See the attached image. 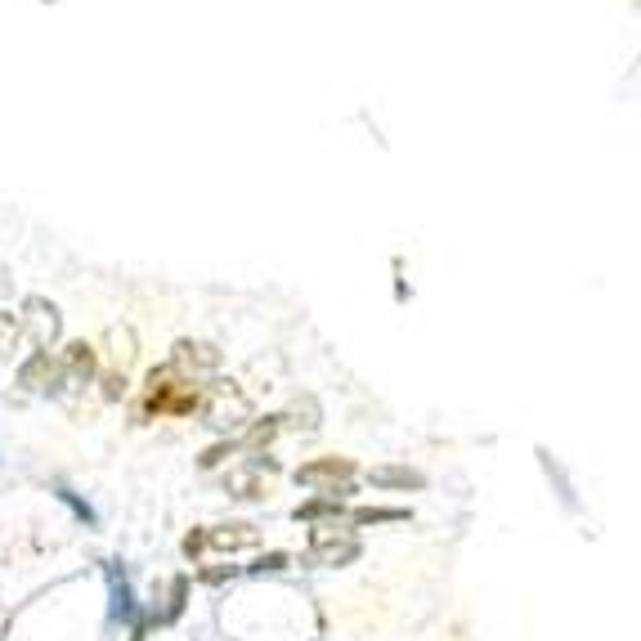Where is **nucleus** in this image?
<instances>
[{
	"mask_svg": "<svg viewBox=\"0 0 641 641\" xmlns=\"http://www.w3.org/2000/svg\"><path fill=\"white\" fill-rule=\"evenodd\" d=\"M18 337H23V323H18L14 314H5V310H0V359H5V355H14Z\"/></svg>",
	"mask_w": 641,
	"mask_h": 641,
	"instance_id": "nucleus-15",
	"label": "nucleus"
},
{
	"mask_svg": "<svg viewBox=\"0 0 641 641\" xmlns=\"http://www.w3.org/2000/svg\"><path fill=\"white\" fill-rule=\"evenodd\" d=\"M350 476H355V467H350L346 458H319V462H305V467H296V485H314V489H323L328 498L355 494Z\"/></svg>",
	"mask_w": 641,
	"mask_h": 641,
	"instance_id": "nucleus-3",
	"label": "nucleus"
},
{
	"mask_svg": "<svg viewBox=\"0 0 641 641\" xmlns=\"http://www.w3.org/2000/svg\"><path fill=\"white\" fill-rule=\"evenodd\" d=\"M368 480H373V485H390V489H422L426 485V480L408 467H377V471H368Z\"/></svg>",
	"mask_w": 641,
	"mask_h": 641,
	"instance_id": "nucleus-10",
	"label": "nucleus"
},
{
	"mask_svg": "<svg viewBox=\"0 0 641 641\" xmlns=\"http://www.w3.org/2000/svg\"><path fill=\"white\" fill-rule=\"evenodd\" d=\"M108 588H113V624H135V592H130V583L122 579L117 570H108Z\"/></svg>",
	"mask_w": 641,
	"mask_h": 641,
	"instance_id": "nucleus-9",
	"label": "nucleus"
},
{
	"mask_svg": "<svg viewBox=\"0 0 641 641\" xmlns=\"http://www.w3.org/2000/svg\"><path fill=\"white\" fill-rule=\"evenodd\" d=\"M184 597H189V579H175L171 583V597H166V610H157L153 624H175L184 615Z\"/></svg>",
	"mask_w": 641,
	"mask_h": 641,
	"instance_id": "nucleus-12",
	"label": "nucleus"
},
{
	"mask_svg": "<svg viewBox=\"0 0 641 641\" xmlns=\"http://www.w3.org/2000/svg\"><path fill=\"white\" fill-rule=\"evenodd\" d=\"M63 377V364L50 355V350H36L32 359L23 364V373H18V386H27V390H45V386H54Z\"/></svg>",
	"mask_w": 641,
	"mask_h": 641,
	"instance_id": "nucleus-6",
	"label": "nucleus"
},
{
	"mask_svg": "<svg viewBox=\"0 0 641 641\" xmlns=\"http://www.w3.org/2000/svg\"><path fill=\"white\" fill-rule=\"evenodd\" d=\"M175 368H184V373H211V368H220V350L207 346V341H180L175 346Z\"/></svg>",
	"mask_w": 641,
	"mask_h": 641,
	"instance_id": "nucleus-7",
	"label": "nucleus"
},
{
	"mask_svg": "<svg viewBox=\"0 0 641 641\" xmlns=\"http://www.w3.org/2000/svg\"><path fill=\"white\" fill-rule=\"evenodd\" d=\"M59 364H63V377H90L95 373V350L86 341H77V346H68V355Z\"/></svg>",
	"mask_w": 641,
	"mask_h": 641,
	"instance_id": "nucleus-11",
	"label": "nucleus"
},
{
	"mask_svg": "<svg viewBox=\"0 0 641 641\" xmlns=\"http://www.w3.org/2000/svg\"><path fill=\"white\" fill-rule=\"evenodd\" d=\"M355 525H399V520H408L404 507H364V512L350 516Z\"/></svg>",
	"mask_w": 641,
	"mask_h": 641,
	"instance_id": "nucleus-14",
	"label": "nucleus"
},
{
	"mask_svg": "<svg viewBox=\"0 0 641 641\" xmlns=\"http://www.w3.org/2000/svg\"><path fill=\"white\" fill-rule=\"evenodd\" d=\"M337 516H341V498H328V494L296 507V520H314V525H319V520H337Z\"/></svg>",
	"mask_w": 641,
	"mask_h": 641,
	"instance_id": "nucleus-13",
	"label": "nucleus"
},
{
	"mask_svg": "<svg viewBox=\"0 0 641 641\" xmlns=\"http://www.w3.org/2000/svg\"><path fill=\"white\" fill-rule=\"evenodd\" d=\"M359 552H364V547H359L355 529L337 525V520H319V525L310 529V556L319 565H350Z\"/></svg>",
	"mask_w": 641,
	"mask_h": 641,
	"instance_id": "nucleus-1",
	"label": "nucleus"
},
{
	"mask_svg": "<svg viewBox=\"0 0 641 641\" xmlns=\"http://www.w3.org/2000/svg\"><path fill=\"white\" fill-rule=\"evenodd\" d=\"M211 422H216L220 431H238V426L247 422V399H243V395H234L229 386H220L216 404H211Z\"/></svg>",
	"mask_w": 641,
	"mask_h": 641,
	"instance_id": "nucleus-8",
	"label": "nucleus"
},
{
	"mask_svg": "<svg viewBox=\"0 0 641 641\" xmlns=\"http://www.w3.org/2000/svg\"><path fill=\"white\" fill-rule=\"evenodd\" d=\"M287 565V556L283 552H269V556H260L256 565H247V574H278Z\"/></svg>",
	"mask_w": 641,
	"mask_h": 641,
	"instance_id": "nucleus-16",
	"label": "nucleus"
},
{
	"mask_svg": "<svg viewBox=\"0 0 641 641\" xmlns=\"http://www.w3.org/2000/svg\"><path fill=\"white\" fill-rule=\"evenodd\" d=\"M27 332H32V341L41 350H50L54 337H59V310L50 301H41V296H32L27 301Z\"/></svg>",
	"mask_w": 641,
	"mask_h": 641,
	"instance_id": "nucleus-5",
	"label": "nucleus"
},
{
	"mask_svg": "<svg viewBox=\"0 0 641 641\" xmlns=\"http://www.w3.org/2000/svg\"><path fill=\"white\" fill-rule=\"evenodd\" d=\"M269 476H274V462H247V467H234V471H229V476H225V485H229V494H234V498H260V494H265V480Z\"/></svg>",
	"mask_w": 641,
	"mask_h": 641,
	"instance_id": "nucleus-4",
	"label": "nucleus"
},
{
	"mask_svg": "<svg viewBox=\"0 0 641 641\" xmlns=\"http://www.w3.org/2000/svg\"><path fill=\"white\" fill-rule=\"evenodd\" d=\"M260 543V529L256 525H211L202 534H189L184 538V556H202L207 547L216 552H247V547Z\"/></svg>",
	"mask_w": 641,
	"mask_h": 641,
	"instance_id": "nucleus-2",
	"label": "nucleus"
}]
</instances>
